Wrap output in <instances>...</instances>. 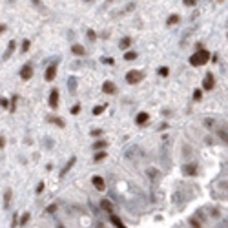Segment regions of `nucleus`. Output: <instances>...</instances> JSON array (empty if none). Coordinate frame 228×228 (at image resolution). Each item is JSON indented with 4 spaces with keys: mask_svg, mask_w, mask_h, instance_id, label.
<instances>
[{
    "mask_svg": "<svg viewBox=\"0 0 228 228\" xmlns=\"http://www.w3.org/2000/svg\"><path fill=\"white\" fill-rule=\"evenodd\" d=\"M208 59H210V53L206 49H199L197 53H193V55L190 57V64L195 66V68H199V66H203V64L208 62Z\"/></svg>",
    "mask_w": 228,
    "mask_h": 228,
    "instance_id": "f257e3e1",
    "label": "nucleus"
},
{
    "mask_svg": "<svg viewBox=\"0 0 228 228\" xmlns=\"http://www.w3.org/2000/svg\"><path fill=\"white\" fill-rule=\"evenodd\" d=\"M143 79H144V75L140 71H137V69H132V71L126 73V82L128 84H139Z\"/></svg>",
    "mask_w": 228,
    "mask_h": 228,
    "instance_id": "f03ea898",
    "label": "nucleus"
},
{
    "mask_svg": "<svg viewBox=\"0 0 228 228\" xmlns=\"http://www.w3.org/2000/svg\"><path fill=\"white\" fill-rule=\"evenodd\" d=\"M33 77V68H31V64H24L22 69H20V79L22 80H29Z\"/></svg>",
    "mask_w": 228,
    "mask_h": 228,
    "instance_id": "7ed1b4c3",
    "label": "nucleus"
},
{
    "mask_svg": "<svg viewBox=\"0 0 228 228\" xmlns=\"http://www.w3.org/2000/svg\"><path fill=\"white\" fill-rule=\"evenodd\" d=\"M91 182H93V186L99 190V192H102L104 188H106V182H104V179L102 177H99V175H93L91 177Z\"/></svg>",
    "mask_w": 228,
    "mask_h": 228,
    "instance_id": "20e7f679",
    "label": "nucleus"
},
{
    "mask_svg": "<svg viewBox=\"0 0 228 228\" xmlns=\"http://www.w3.org/2000/svg\"><path fill=\"white\" fill-rule=\"evenodd\" d=\"M214 86H215V80H214V75H212V73H208V75H206V77H204V80H203V88L210 91V90L214 88Z\"/></svg>",
    "mask_w": 228,
    "mask_h": 228,
    "instance_id": "39448f33",
    "label": "nucleus"
},
{
    "mask_svg": "<svg viewBox=\"0 0 228 228\" xmlns=\"http://www.w3.org/2000/svg\"><path fill=\"white\" fill-rule=\"evenodd\" d=\"M55 75H57V64H51V66L46 69L44 77H46V80H48V82H51L53 79H55Z\"/></svg>",
    "mask_w": 228,
    "mask_h": 228,
    "instance_id": "423d86ee",
    "label": "nucleus"
},
{
    "mask_svg": "<svg viewBox=\"0 0 228 228\" xmlns=\"http://www.w3.org/2000/svg\"><path fill=\"white\" fill-rule=\"evenodd\" d=\"M195 172H197V164H195V162H190V164L182 166V173H184V175H195Z\"/></svg>",
    "mask_w": 228,
    "mask_h": 228,
    "instance_id": "0eeeda50",
    "label": "nucleus"
},
{
    "mask_svg": "<svg viewBox=\"0 0 228 228\" xmlns=\"http://www.w3.org/2000/svg\"><path fill=\"white\" fill-rule=\"evenodd\" d=\"M102 91H104V93H108V95H113V93L117 91V88H115V84H113V82L106 80V82L102 84Z\"/></svg>",
    "mask_w": 228,
    "mask_h": 228,
    "instance_id": "6e6552de",
    "label": "nucleus"
},
{
    "mask_svg": "<svg viewBox=\"0 0 228 228\" xmlns=\"http://www.w3.org/2000/svg\"><path fill=\"white\" fill-rule=\"evenodd\" d=\"M57 104H59V90H51V93H49V106L57 108Z\"/></svg>",
    "mask_w": 228,
    "mask_h": 228,
    "instance_id": "1a4fd4ad",
    "label": "nucleus"
},
{
    "mask_svg": "<svg viewBox=\"0 0 228 228\" xmlns=\"http://www.w3.org/2000/svg\"><path fill=\"white\" fill-rule=\"evenodd\" d=\"M217 137H219L223 143H226V144H228V126L219 128V132H217Z\"/></svg>",
    "mask_w": 228,
    "mask_h": 228,
    "instance_id": "9d476101",
    "label": "nucleus"
},
{
    "mask_svg": "<svg viewBox=\"0 0 228 228\" xmlns=\"http://www.w3.org/2000/svg\"><path fill=\"white\" fill-rule=\"evenodd\" d=\"M148 121H150V115H148L146 111H140V113L135 117V122H137V124H144V122H148Z\"/></svg>",
    "mask_w": 228,
    "mask_h": 228,
    "instance_id": "9b49d317",
    "label": "nucleus"
},
{
    "mask_svg": "<svg viewBox=\"0 0 228 228\" xmlns=\"http://www.w3.org/2000/svg\"><path fill=\"white\" fill-rule=\"evenodd\" d=\"M75 161H77V159H75V157H71V159L68 161V164L64 166V168H62V172H60V177H64V175H66V173H68V172H69V170L73 168V164H75Z\"/></svg>",
    "mask_w": 228,
    "mask_h": 228,
    "instance_id": "f8f14e48",
    "label": "nucleus"
},
{
    "mask_svg": "<svg viewBox=\"0 0 228 228\" xmlns=\"http://www.w3.org/2000/svg\"><path fill=\"white\" fill-rule=\"evenodd\" d=\"M110 221L113 223V226H117V228H124L126 224H124V221L121 219V217H117V215H113L111 214V217H110Z\"/></svg>",
    "mask_w": 228,
    "mask_h": 228,
    "instance_id": "ddd939ff",
    "label": "nucleus"
},
{
    "mask_svg": "<svg viewBox=\"0 0 228 228\" xmlns=\"http://www.w3.org/2000/svg\"><path fill=\"white\" fill-rule=\"evenodd\" d=\"M101 208L111 214V212H113V204H111L110 201H108V199H102V201H101Z\"/></svg>",
    "mask_w": 228,
    "mask_h": 228,
    "instance_id": "4468645a",
    "label": "nucleus"
},
{
    "mask_svg": "<svg viewBox=\"0 0 228 228\" xmlns=\"http://www.w3.org/2000/svg\"><path fill=\"white\" fill-rule=\"evenodd\" d=\"M71 51L75 53V55H86V49H84L80 44H75V46L71 48Z\"/></svg>",
    "mask_w": 228,
    "mask_h": 228,
    "instance_id": "2eb2a0df",
    "label": "nucleus"
},
{
    "mask_svg": "<svg viewBox=\"0 0 228 228\" xmlns=\"http://www.w3.org/2000/svg\"><path fill=\"white\" fill-rule=\"evenodd\" d=\"M130 44H132V38H130V37H124V38L121 40V44H119V46H121V49H128Z\"/></svg>",
    "mask_w": 228,
    "mask_h": 228,
    "instance_id": "dca6fc26",
    "label": "nucleus"
},
{
    "mask_svg": "<svg viewBox=\"0 0 228 228\" xmlns=\"http://www.w3.org/2000/svg\"><path fill=\"white\" fill-rule=\"evenodd\" d=\"M108 146V143L106 140H97V143H93V150L97 151V150H104Z\"/></svg>",
    "mask_w": 228,
    "mask_h": 228,
    "instance_id": "f3484780",
    "label": "nucleus"
},
{
    "mask_svg": "<svg viewBox=\"0 0 228 228\" xmlns=\"http://www.w3.org/2000/svg\"><path fill=\"white\" fill-rule=\"evenodd\" d=\"M15 46H17V44H15V40H11V42H9V46H7V53L4 55V60H6V59H9V55H11V53L15 51Z\"/></svg>",
    "mask_w": 228,
    "mask_h": 228,
    "instance_id": "a211bd4d",
    "label": "nucleus"
},
{
    "mask_svg": "<svg viewBox=\"0 0 228 228\" xmlns=\"http://www.w3.org/2000/svg\"><path fill=\"white\" fill-rule=\"evenodd\" d=\"M48 121H51L53 124H57V126L64 128V121H62V119H57V117H48Z\"/></svg>",
    "mask_w": 228,
    "mask_h": 228,
    "instance_id": "6ab92c4d",
    "label": "nucleus"
},
{
    "mask_svg": "<svg viewBox=\"0 0 228 228\" xmlns=\"http://www.w3.org/2000/svg\"><path fill=\"white\" fill-rule=\"evenodd\" d=\"M124 59H126V60H135V59H137V53H135V51H126V53H124Z\"/></svg>",
    "mask_w": 228,
    "mask_h": 228,
    "instance_id": "aec40b11",
    "label": "nucleus"
},
{
    "mask_svg": "<svg viewBox=\"0 0 228 228\" xmlns=\"http://www.w3.org/2000/svg\"><path fill=\"white\" fill-rule=\"evenodd\" d=\"M179 20H181V17H179V15H172V17L168 18V26H173V24H177Z\"/></svg>",
    "mask_w": 228,
    "mask_h": 228,
    "instance_id": "412c9836",
    "label": "nucleus"
},
{
    "mask_svg": "<svg viewBox=\"0 0 228 228\" xmlns=\"http://www.w3.org/2000/svg\"><path fill=\"white\" fill-rule=\"evenodd\" d=\"M29 217H31V215L26 212V214L22 215V219H20V226H26V224H28V221H29Z\"/></svg>",
    "mask_w": 228,
    "mask_h": 228,
    "instance_id": "4be33fe9",
    "label": "nucleus"
},
{
    "mask_svg": "<svg viewBox=\"0 0 228 228\" xmlns=\"http://www.w3.org/2000/svg\"><path fill=\"white\" fill-rule=\"evenodd\" d=\"M108 106H95V110H93V115H101L104 110H106Z\"/></svg>",
    "mask_w": 228,
    "mask_h": 228,
    "instance_id": "5701e85b",
    "label": "nucleus"
},
{
    "mask_svg": "<svg viewBox=\"0 0 228 228\" xmlns=\"http://www.w3.org/2000/svg\"><path fill=\"white\" fill-rule=\"evenodd\" d=\"M201 97H203V91H201V90H195V91H193V99H195V101H201Z\"/></svg>",
    "mask_w": 228,
    "mask_h": 228,
    "instance_id": "b1692460",
    "label": "nucleus"
},
{
    "mask_svg": "<svg viewBox=\"0 0 228 228\" xmlns=\"http://www.w3.org/2000/svg\"><path fill=\"white\" fill-rule=\"evenodd\" d=\"M104 157H106V151H99V153H97V155H95V161H97V162H99V161H102Z\"/></svg>",
    "mask_w": 228,
    "mask_h": 228,
    "instance_id": "393cba45",
    "label": "nucleus"
},
{
    "mask_svg": "<svg viewBox=\"0 0 228 228\" xmlns=\"http://www.w3.org/2000/svg\"><path fill=\"white\" fill-rule=\"evenodd\" d=\"M182 4H184V6H188V7H192V6L197 4V0H182Z\"/></svg>",
    "mask_w": 228,
    "mask_h": 228,
    "instance_id": "a878e982",
    "label": "nucleus"
},
{
    "mask_svg": "<svg viewBox=\"0 0 228 228\" xmlns=\"http://www.w3.org/2000/svg\"><path fill=\"white\" fill-rule=\"evenodd\" d=\"M29 46H31V44H29V40H24V42H22V53H26V51L29 49Z\"/></svg>",
    "mask_w": 228,
    "mask_h": 228,
    "instance_id": "bb28decb",
    "label": "nucleus"
},
{
    "mask_svg": "<svg viewBox=\"0 0 228 228\" xmlns=\"http://www.w3.org/2000/svg\"><path fill=\"white\" fill-rule=\"evenodd\" d=\"M0 104H2V108H4V110H9V108H11V106H9V102H7L6 99H2V101H0Z\"/></svg>",
    "mask_w": 228,
    "mask_h": 228,
    "instance_id": "cd10ccee",
    "label": "nucleus"
},
{
    "mask_svg": "<svg viewBox=\"0 0 228 228\" xmlns=\"http://www.w3.org/2000/svg\"><path fill=\"white\" fill-rule=\"evenodd\" d=\"M79 111H80V106H79V104H75V106L71 108V113H73V115H77Z\"/></svg>",
    "mask_w": 228,
    "mask_h": 228,
    "instance_id": "c85d7f7f",
    "label": "nucleus"
},
{
    "mask_svg": "<svg viewBox=\"0 0 228 228\" xmlns=\"http://www.w3.org/2000/svg\"><path fill=\"white\" fill-rule=\"evenodd\" d=\"M55 210H57V206H55V204H49L48 208H46V212H48V214H53Z\"/></svg>",
    "mask_w": 228,
    "mask_h": 228,
    "instance_id": "c756f323",
    "label": "nucleus"
},
{
    "mask_svg": "<svg viewBox=\"0 0 228 228\" xmlns=\"http://www.w3.org/2000/svg\"><path fill=\"white\" fill-rule=\"evenodd\" d=\"M68 86H69V91H75V79H73V77L69 79V84H68Z\"/></svg>",
    "mask_w": 228,
    "mask_h": 228,
    "instance_id": "7c9ffc66",
    "label": "nucleus"
},
{
    "mask_svg": "<svg viewBox=\"0 0 228 228\" xmlns=\"http://www.w3.org/2000/svg\"><path fill=\"white\" fill-rule=\"evenodd\" d=\"M159 75H161V77H166V75H168V68H161L159 69Z\"/></svg>",
    "mask_w": 228,
    "mask_h": 228,
    "instance_id": "2f4dec72",
    "label": "nucleus"
},
{
    "mask_svg": "<svg viewBox=\"0 0 228 228\" xmlns=\"http://www.w3.org/2000/svg\"><path fill=\"white\" fill-rule=\"evenodd\" d=\"M212 124H214V119H204V126L206 128H210Z\"/></svg>",
    "mask_w": 228,
    "mask_h": 228,
    "instance_id": "473e14b6",
    "label": "nucleus"
},
{
    "mask_svg": "<svg viewBox=\"0 0 228 228\" xmlns=\"http://www.w3.org/2000/svg\"><path fill=\"white\" fill-rule=\"evenodd\" d=\"M88 38H90V40H95V38H97V35H95V31H91V29L88 31Z\"/></svg>",
    "mask_w": 228,
    "mask_h": 228,
    "instance_id": "72a5a7b5",
    "label": "nucleus"
},
{
    "mask_svg": "<svg viewBox=\"0 0 228 228\" xmlns=\"http://www.w3.org/2000/svg\"><path fill=\"white\" fill-rule=\"evenodd\" d=\"M190 224H192V226H195V228H199V226H203V224H201L199 221H195V219H190Z\"/></svg>",
    "mask_w": 228,
    "mask_h": 228,
    "instance_id": "f704fd0d",
    "label": "nucleus"
},
{
    "mask_svg": "<svg viewBox=\"0 0 228 228\" xmlns=\"http://www.w3.org/2000/svg\"><path fill=\"white\" fill-rule=\"evenodd\" d=\"M9 199H11V190H6V204L9 203Z\"/></svg>",
    "mask_w": 228,
    "mask_h": 228,
    "instance_id": "c9c22d12",
    "label": "nucleus"
},
{
    "mask_svg": "<svg viewBox=\"0 0 228 228\" xmlns=\"http://www.w3.org/2000/svg\"><path fill=\"white\" fill-rule=\"evenodd\" d=\"M42 190H44V182H40L37 186V193H42Z\"/></svg>",
    "mask_w": 228,
    "mask_h": 228,
    "instance_id": "e433bc0d",
    "label": "nucleus"
},
{
    "mask_svg": "<svg viewBox=\"0 0 228 228\" xmlns=\"http://www.w3.org/2000/svg\"><path fill=\"white\" fill-rule=\"evenodd\" d=\"M106 64H110V66H111V64H113V59H102Z\"/></svg>",
    "mask_w": 228,
    "mask_h": 228,
    "instance_id": "4c0bfd02",
    "label": "nucleus"
},
{
    "mask_svg": "<svg viewBox=\"0 0 228 228\" xmlns=\"http://www.w3.org/2000/svg\"><path fill=\"white\" fill-rule=\"evenodd\" d=\"M4 144H6V140H4V135H2V139H0V148L4 150Z\"/></svg>",
    "mask_w": 228,
    "mask_h": 228,
    "instance_id": "58836bf2",
    "label": "nucleus"
},
{
    "mask_svg": "<svg viewBox=\"0 0 228 228\" xmlns=\"http://www.w3.org/2000/svg\"><path fill=\"white\" fill-rule=\"evenodd\" d=\"M102 132H101V130H93V132H91V135H101Z\"/></svg>",
    "mask_w": 228,
    "mask_h": 228,
    "instance_id": "ea45409f",
    "label": "nucleus"
},
{
    "mask_svg": "<svg viewBox=\"0 0 228 228\" xmlns=\"http://www.w3.org/2000/svg\"><path fill=\"white\" fill-rule=\"evenodd\" d=\"M84 2H91V0H84Z\"/></svg>",
    "mask_w": 228,
    "mask_h": 228,
    "instance_id": "a19ab883",
    "label": "nucleus"
},
{
    "mask_svg": "<svg viewBox=\"0 0 228 228\" xmlns=\"http://www.w3.org/2000/svg\"><path fill=\"white\" fill-rule=\"evenodd\" d=\"M221 2H223V0H221Z\"/></svg>",
    "mask_w": 228,
    "mask_h": 228,
    "instance_id": "79ce46f5",
    "label": "nucleus"
}]
</instances>
